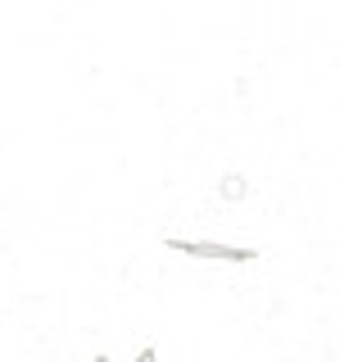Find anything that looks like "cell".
Listing matches in <instances>:
<instances>
[{
	"label": "cell",
	"instance_id": "cell-1",
	"mask_svg": "<svg viewBox=\"0 0 340 362\" xmlns=\"http://www.w3.org/2000/svg\"><path fill=\"white\" fill-rule=\"evenodd\" d=\"M173 249H181V254H196V258H232V263H245V258H254L249 249L213 245V240H173Z\"/></svg>",
	"mask_w": 340,
	"mask_h": 362
},
{
	"label": "cell",
	"instance_id": "cell-2",
	"mask_svg": "<svg viewBox=\"0 0 340 362\" xmlns=\"http://www.w3.org/2000/svg\"><path fill=\"white\" fill-rule=\"evenodd\" d=\"M218 195H222L227 204H241V199L249 195V181H245L241 173H227V177L218 181Z\"/></svg>",
	"mask_w": 340,
	"mask_h": 362
},
{
	"label": "cell",
	"instance_id": "cell-3",
	"mask_svg": "<svg viewBox=\"0 0 340 362\" xmlns=\"http://www.w3.org/2000/svg\"><path fill=\"white\" fill-rule=\"evenodd\" d=\"M136 362H150V354H145V358H136Z\"/></svg>",
	"mask_w": 340,
	"mask_h": 362
}]
</instances>
